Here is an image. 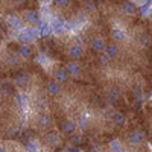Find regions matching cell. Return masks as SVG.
Instances as JSON below:
<instances>
[{
	"label": "cell",
	"instance_id": "1",
	"mask_svg": "<svg viewBox=\"0 0 152 152\" xmlns=\"http://www.w3.org/2000/svg\"><path fill=\"white\" fill-rule=\"evenodd\" d=\"M37 37H38V31L37 29H31V28L20 31V34L17 35L18 41L23 43V44H32L37 40Z\"/></svg>",
	"mask_w": 152,
	"mask_h": 152
},
{
	"label": "cell",
	"instance_id": "2",
	"mask_svg": "<svg viewBox=\"0 0 152 152\" xmlns=\"http://www.w3.org/2000/svg\"><path fill=\"white\" fill-rule=\"evenodd\" d=\"M50 31H52V34L55 35H62V34H66L69 31V24L66 21H62V20H53L52 24H50Z\"/></svg>",
	"mask_w": 152,
	"mask_h": 152
},
{
	"label": "cell",
	"instance_id": "3",
	"mask_svg": "<svg viewBox=\"0 0 152 152\" xmlns=\"http://www.w3.org/2000/svg\"><path fill=\"white\" fill-rule=\"evenodd\" d=\"M59 128H61V132L64 134V135H75L76 134V123L73 120H62L59 123Z\"/></svg>",
	"mask_w": 152,
	"mask_h": 152
},
{
	"label": "cell",
	"instance_id": "4",
	"mask_svg": "<svg viewBox=\"0 0 152 152\" xmlns=\"http://www.w3.org/2000/svg\"><path fill=\"white\" fill-rule=\"evenodd\" d=\"M66 70H67L69 76L78 78V76H81V73H82V66L79 64L78 61H70L67 64V67H66Z\"/></svg>",
	"mask_w": 152,
	"mask_h": 152
},
{
	"label": "cell",
	"instance_id": "5",
	"mask_svg": "<svg viewBox=\"0 0 152 152\" xmlns=\"http://www.w3.org/2000/svg\"><path fill=\"white\" fill-rule=\"evenodd\" d=\"M145 140H146V135H145V132H143V131H140V129L132 131V132H131V135H129V143H131L132 146L143 145V143H145Z\"/></svg>",
	"mask_w": 152,
	"mask_h": 152
},
{
	"label": "cell",
	"instance_id": "6",
	"mask_svg": "<svg viewBox=\"0 0 152 152\" xmlns=\"http://www.w3.org/2000/svg\"><path fill=\"white\" fill-rule=\"evenodd\" d=\"M69 55H70L72 59H81V58L85 55L84 47H82L81 44H72V46L69 47Z\"/></svg>",
	"mask_w": 152,
	"mask_h": 152
},
{
	"label": "cell",
	"instance_id": "7",
	"mask_svg": "<svg viewBox=\"0 0 152 152\" xmlns=\"http://www.w3.org/2000/svg\"><path fill=\"white\" fill-rule=\"evenodd\" d=\"M53 75H55V82H58L59 85H61V84H66V82H69V79H70V76H69V73H67L66 67L56 69Z\"/></svg>",
	"mask_w": 152,
	"mask_h": 152
},
{
	"label": "cell",
	"instance_id": "8",
	"mask_svg": "<svg viewBox=\"0 0 152 152\" xmlns=\"http://www.w3.org/2000/svg\"><path fill=\"white\" fill-rule=\"evenodd\" d=\"M107 47V41L104 40L102 37H96L94 40L91 41V49L94 50L96 53H104Z\"/></svg>",
	"mask_w": 152,
	"mask_h": 152
},
{
	"label": "cell",
	"instance_id": "9",
	"mask_svg": "<svg viewBox=\"0 0 152 152\" xmlns=\"http://www.w3.org/2000/svg\"><path fill=\"white\" fill-rule=\"evenodd\" d=\"M44 140H46V145H49V146H58L61 143V135L55 131H50L46 134Z\"/></svg>",
	"mask_w": 152,
	"mask_h": 152
},
{
	"label": "cell",
	"instance_id": "10",
	"mask_svg": "<svg viewBox=\"0 0 152 152\" xmlns=\"http://www.w3.org/2000/svg\"><path fill=\"white\" fill-rule=\"evenodd\" d=\"M32 56H34V50H32L31 44L18 46V58H21V59H31Z\"/></svg>",
	"mask_w": 152,
	"mask_h": 152
},
{
	"label": "cell",
	"instance_id": "11",
	"mask_svg": "<svg viewBox=\"0 0 152 152\" xmlns=\"http://www.w3.org/2000/svg\"><path fill=\"white\" fill-rule=\"evenodd\" d=\"M31 78H29V75L28 73H24V72H18L15 75V78H14V84L17 87H26L29 84Z\"/></svg>",
	"mask_w": 152,
	"mask_h": 152
},
{
	"label": "cell",
	"instance_id": "12",
	"mask_svg": "<svg viewBox=\"0 0 152 152\" xmlns=\"http://www.w3.org/2000/svg\"><path fill=\"white\" fill-rule=\"evenodd\" d=\"M111 120H113V123L116 125L117 128H122V126H125V123H126V116L123 113L116 111V113L111 114Z\"/></svg>",
	"mask_w": 152,
	"mask_h": 152
},
{
	"label": "cell",
	"instance_id": "13",
	"mask_svg": "<svg viewBox=\"0 0 152 152\" xmlns=\"http://www.w3.org/2000/svg\"><path fill=\"white\" fill-rule=\"evenodd\" d=\"M6 24H8L9 28H12V29H21V26H23L21 18L17 17V15H14V14L8 15V18H6Z\"/></svg>",
	"mask_w": 152,
	"mask_h": 152
},
{
	"label": "cell",
	"instance_id": "14",
	"mask_svg": "<svg viewBox=\"0 0 152 152\" xmlns=\"http://www.w3.org/2000/svg\"><path fill=\"white\" fill-rule=\"evenodd\" d=\"M46 90H47V94H49V96H58V94H61L62 88H61V85H59L58 82L53 81V82H49V84H47Z\"/></svg>",
	"mask_w": 152,
	"mask_h": 152
},
{
	"label": "cell",
	"instance_id": "15",
	"mask_svg": "<svg viewBox=\"0 0 152 152\" xmlns=\"http://www.w3.org/2000/svg\"><path fill=\"white\" fill-rule=\"evenodd\" d=\"M119 47L116 44H107L105 47V55L108 56V59H116L119 56Z\"/></svg>",
	"mask_w": 152,
	"mask_h": 152
},
{
	"label": "cell",
	"instance_id": "16",
	"mask_svg": "<svg viewBox=\"0 0 152 152\" xmlns=\"http://www.w3.org/2000/svg\"><path fill=\"white\" fill-rule=\"evenodd\" d=\"M38 126L43 129L50 128V126H52V117L47 116V114H40V116H38Z\"/></svg>",
	"mask_w": 152,
	"mask_h": 152
},
{
	"label": "cell",
	"instance_id": "17",
	"mask_svg": "<svg viewBox=\"0 0 152 152\" xmlns=\"http://www.w3.org/2000/svg\"><path fill=\"white\" fill-rule=\"evenodd\" d=\"M122 9H123L125 14H129V15L137 14V6H135V3H134V2H129V0H126V2L122 3Z\"/></svg>",
	"mask_w": 152,
	"mask_h": 152
},
{
	"label": "cell",
	"instance_id": "18",
	"mask_svg": "<svg viewBox=\"0 0 152 152\" xmlns=\"http://www.w3.org/2000/svg\"><path fill=\"white\" fill-rule=\"evenodd\" d=\"M40 29H38V35H41V37H49L50 34H52V31H50V23L44 21V20H40Z\"/></svg>",
	"mask_w": 152,
	"mask_h": 152
},
{
	"label": "cell",
	"instance_id": "19",
	"mask_svg": "<svg viewBox=\"0 0 152 152\" xmlns=\"http://www.w3.org/2000/svg\"><path fill=\"white\" fill-rule=\"evenodd\" d=\"M24 20H26V23H29V24H38L40 23V14H38L37 11H28Z\"/></svg>",
	"mask_w": 152,
	"mask_h": 152
},
{
	"label": "cell",
	"instance_id": "20",
	"mask_svg": "<svg viewBox=\"0 0 152 152\" xmlns=\"http://www.w3.org/2000/svg\"><path fill=\"white\" fill-rule=\"evenodd\" d=\"M111 38L114 41H117V43H122V41L126 40V34L122 29H113L111 31Z\"/></svg>",
	"mask_w": 152,
	"mask_h": 152
},
{
	"label": "cell",
	"instance_id": "21",
	"mask_svg": "<svg viewBox=\"0 0 152 152\" xmlns=\"http://www.w3.org/2000/svg\"><path fill=\"white\" fill-rule=\"evenodd\" d=\"M24 149H26V152H38L40 146H38L37 142H26L24 143Z\"/></svg>",
	"mask_w": 152,
	"mask_h": 152
},
{
	"label": "cell",
	"instance_id": "22",
	"mask_svg": "<svg viewBox=\"0 0 152 152\" xmlns=\"http://www.w3.org/2000/svg\"><path fill=\"white\" fill-rule=\"evenodd\" d=\"M88 126H90V117H88V114H84L79 119V128L85 131V129H88Z\"/></svg>",
	"mask_w": 152,
	"mask_h": 152
},
{
	"label": "cell",
	"instance_id": "23",
	"mask_svg": "<svg viewBox=\"0 0 152 152\" xmlns=\"http://www.w3.org/2000/svg\"><path fill=\"white\" fill-rule=\"evenodd\" d=\"M110 149H111V152H125L123 145L120 142H117V140H114V142L110 143Z\"/></svg>",
	"mask_w": 152,
	"mask_h": 152
},
{
	"label": "cell",
	"instance_id": "24",
	"mask_svg": "<svg viewBox=\"0 0 152 152\" xmlns=\"http://www.w3.org/2000/svg\"><path fill=\"white\" fill-rule=\"evenodd\" d=\"M8 64H9L11 67H18V66L21 64V61H20V58H18L17 55H9V56H8Z\"/></svg>",
	"mask_w": 152,
	"mask_h": 152
},
{
	"label": "cell",
	"instance_id": "25",
	"mask_svg": "<svg viewBox=\"0 0 152 152\" xmlns=\"http://www.w3.org/2000/svg\"><path fill=\"white\" fill-rule=\"evenodd\" d=\"M17 100H18V105L21 110H28V96L26 94H18Z\"/></svg>",
	"mask_w": 152,
	"mask_h": 152
},
{
	"label": "cell",
	"instance_id": "26",
	"mask_svg": "<svg viewBox=\"0 0 152 152\" xmlns=\"http://www.w3.org/2000/svg\"><path fill=\"white\" fill-rule=\"evenodd\" d=\"M37 61L40 62L41 66H44V67H47V66L50 64V59H49V56H47V55H44V53L37 55Z\"/></svg>",
	"mask_w": 152,
	"mask_h": 152
},
{
	"label": "cell",
	"instance_id": "27",
	"mask_svg": "<svg viewBox=\"0 0 152 152\" xmlns=\"http://www.w3.org/2000/svg\"><path fill=\"white\" fill-rule=\"evenodd\" d=\"M84 6H85L87 11H96V8H97V5H96L94 0H85Z\"/></svg>",
	"mask_w": 152,
	"mask_h": 152
},
{
	"label": "cell",
	"instance_id": "28",
	"mask_svg": "<svg viewBox=\"0 0 152 152\" xmlns=\"http://www.w3.org/2000/svg\"><path fill=\"white\" fill-rule=\"evenodd\" d=\"M2 93H3V96H9V94L12 93V87H11V84H8V82L2 84Z\"/></svg>",
	"mask_w": 152,
	"mask_h": 152
},
{
	"label": "cell",
	"instance_id": "29",
	"mask_svg": "<svg viewBox=\"0 0 152 152\" xmlns=\"http://www.w3.org/2000/svg\"><path fill=\"white\" fill-rule=\"evenodd\" d=\"M70 3H72V0H55V5L59 8H67L70 6Z\"/></svg>",
	"mask_w": 152,
	"mask_h": 152
},
{
	"label": "cell",
	"instance_id": "30",
	"mask_svg": "<svg viewBox=\"0 0 152 152\" xmlns=\"http://www.w3.org/2000/svg\"><path fill=\"white\" fill-rule=\"evenodd\" d=\"M134 97H135L137 100H142V99H143V93H142V88H140V87L134 88Z\"/></svg>",
	"mask_w": 152,
	"mask_h": 152
},
{
	"label": "cell",
	"instance_id": "31",
	"mask_svg": "<svg viewBox=\"0 0 152 152\" xmlns=\"http://www.w3.org/2000/svg\"><path fill=\"white\" fill-rule=\"evenodd\" d=\"M140 11H142V14H143L145 17H148V15L151 14V5H149V3H146V5H143Z\"/></svg>",
	"mask_w": 152,
	"mask_h": 152
},
{
	"label": "cell",
	"instance_id": "32",
	"mask_svg": "<svg viewBox=\"0 0 152 152\" xmlns=\"http://www.w3.org/2000/svg\"><path fill=\"white\" fill-rule=\"evenodd\" d=\"M108 56L107 55H100V59H99V62H100V66H107L108 64Z\"/></svg>",
	"mask_w": 152,
	"mask_h": 152
},
{
	"label": "cell",
	"instance_id": "33",
	"mask_svg": "<svg viewBox=\"0 0 152 152\" xmlns=\"http://www.w3.org/2000/svg\"><path fill=\"white\" fill-rule=\"evenodd\" d=\"M81 142H82V137H79V135H75V137H73V143L79 145Z\"/></svg>",
	"mask_w": 152,
	"mask_h": 152
},
{
	"label": "cell",
	"instance_id": "34",
	"mask_svg": "<svg viewBox=\"0 0 152 152\" xmlns=\"http://www.w3.org/2000/svg\"><path fill=\"white\" fill-rule=\"evenodd\" d=\"M137 5H146V3H151V0H135Z\"/></svg>",
	"mask_w": 152,
	"mask_h": 152
},
{
	"label": "cell",
	"instance_id": "35",
	"mask_svg": "<svg viewBox=\"0 0 152 152\" xmlns=\"http://www.w3.org/2000/svg\"><path fill=\"white\" fill-rule=\"evenodd\" d=\"M0 152H6V151H5V148H3L2 145H0Z\"/></svg>",
	"mask_w": 152,
	"mask_h": 152
},
{
	"label": "cell",
	"instance_id": "36",
	"mask_svg": "<svg viewBox=\"0 0 152 152\" xmlns=\"http://www.w3.org/2000/svg\"><path fill=\"white\" fill-rule=\"evenodd\" d=\"M58 152H70L69 149H61V151H58Z\"/></svg>",
	"mask_w": 152,
	"mask_h": 152
}]
</instances>
